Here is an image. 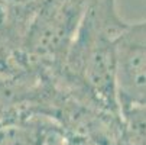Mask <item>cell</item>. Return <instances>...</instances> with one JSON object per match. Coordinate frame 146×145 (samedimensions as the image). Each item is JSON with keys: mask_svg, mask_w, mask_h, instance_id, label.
<instances>
[{"mask_svg": "<svg viewBox=\"0 0 146 145\" xmlns=\"http://www.w3.org/2000/svg\"><path fill=\"white\" fill-rule=\"evenodd\" d=\"M90 0H42L31 22L28 48L45 58H64Z\"/></svg>", "mask_w": 146, "mask_h": 145, "instance_id": "obj_2", "label": "cell"}, {"mask_svg": "<svg viewBox=\"0 0 146 145\" xmlns=\"http://www.w3.org/2000/svg\"><path fill=\"white\" fill-rule=\"evenodd\" d=\"M116 93L120 112L146 109V20L127 23L116 39Z\"/></svg>", "mask_w": 146, "mask_h": 145, "instance_id": "obj_3", "label": "cell"}, {"mask_svg": "<svg viewBox=\"0 0 146 145\" xmlns=\"http://www.w3.org/2000/svg\"><path fill=\"white\" fill-rule=\"evenodd\" d=\"M126 26L116 10V0H90L65 57L68 70L114 115H121L114 45Z\"/></svg>", "mask_w": 146, "mask_h": 145, "instance_id": "obj_1", "label": "cell"}, {"mask_svg": "<svg viewBox=\"0 0 146 145\" xmlns=\"http://www.w3.org/2000/svg\"><path fill=\"white\" fill-rule=\"evenodd\" d=\"M13 2H31V0H13Z\"/></svg>", "mask_w": 146, "mask_h": 145, "instance_id": "obj_4", "label": "cell"}]
</instances>
